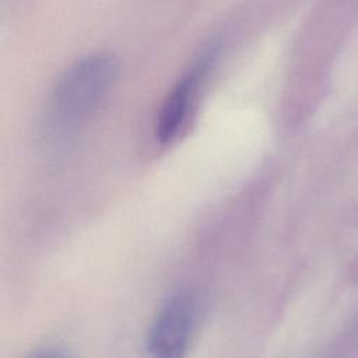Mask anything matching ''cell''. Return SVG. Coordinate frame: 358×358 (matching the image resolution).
Returning <instances> with one entry per match:
<instances>
[{"mask_svg":"<svg viewBox=\"0 0 358 358\" xmlns=\"http://www.w3.org/2000/svg\"><path fill=\"white\" fill-rule=\"evenodd\" d=\"M116 60L105 52L90 53L73 63L56 83L48 117L59 130L74 129L103 103L116 78Z\"/></svg>","mask_w":358,"mask_h":358,"instance_id":"obj_1","label":"cell"},{"mask_svg":"<svg viewBox=\"0 0 358 358\" xmlns=\"http://www.w3.org/2000/svg\"><path fill=\"white\" fill-rule=\"evenodd\" d=\"M199 320V305L189 292L171 295L157 312L148 334L147 352L151 358H185Z\"/></svg>","mask_w":358,"mask_h":358,"instance_id":"obj_2","label":"cell"},{"mask_svg":"<svg viewBox=\"0 0 358 358\" xmlns=\"http://www.w3.org/2000/svg\"><path fill=\"white\" fill-rule=\"evenodd\" d=\"M207 63L201 62L178 80L173 85L157 117V136L159 141H172L186 124L197 96L200 83L206 74Z\"/></svg>","mask_w":358,"mask_h":358,"instance_id":"obj_3","label":"cell"},{"mask_svg":"<svg viewBox=\"0 0 358 358\" xmlns=\"http://www.w3.org/2000/svg\"><path fill=\"white\" fill-rule=\"evenodd\" d=\"M28 358H74L73 354L60 345H49V347H43L38 351H35L32 355H29Z\"/></svg>","mask_w":358,"mask_h":358,"instance_id":"obj_4","label":"cell"}]
</instances>
